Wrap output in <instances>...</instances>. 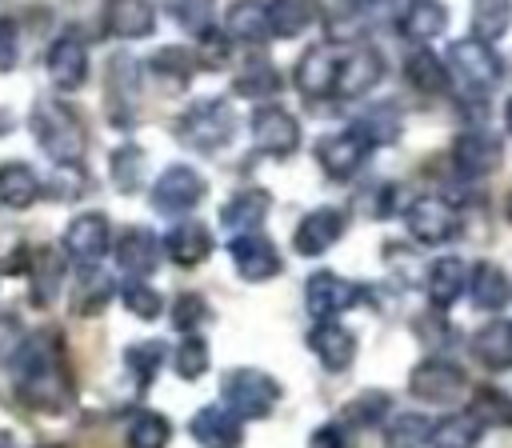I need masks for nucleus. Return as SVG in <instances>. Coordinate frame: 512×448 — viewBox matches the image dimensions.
Listing matches in <instances>:
<instances>
[{"label":"nucleus","mask_w":512,"mask_h":448,"mask_svg":"<svg viewBox=\"0 0 512 448\" xmlns=\"http://www.w3.org/2000/svg\"><path fill=\"white\" fill-rule=\"evenodd\" d=\"M28 128L52 164H80L84 160V124L64 100H52V96L32 100Z\"/></svg>","instance_id":"obj_2"},{"label":"nucleus","mask_w":512,"mask_h":448,"mask_svg":"<svg viewBox=\"0 0 512 448\" xmlns=\"http://www.w3.org/2000/svg\"><path fill=\"white\" fill-rule=\"evenodd\" d=\"M480 436H484V424H476L468 412H452L432 424L428 448H480Z\"/></svg>","instance_id":"obj_36"},{"label":"nucleus","mask_w":512,"mask_h":448,"mask_svg":"<svg viewBox=\"0 0 512 448\" xmlns=\"http://www.w3.org/2000/svg\"><path fill=\"white\" fill-rule=\"evenodd\" d=\"M44 68H48V80L60 92L84 88V80H88V48H84L80 32L68 28L64 36H56L52 48H48V56H44Z\"/></svg>","instance_id":"obj_15"},{"label":"nucleus","mask_w":512,"mask_h":448,"mask_svg":"<svg viewBox=\"0 0 512 448\" xmlns=\"http://www.w3.org/2000/svg\"><path fill=\"white\" fill-rule=\"evenodd\" d=\"M212 252V232L200 224V220H180L168 236H164V256L180 268H196L204 264Z\"/></svg>","instance_id":"obj_25"},{"label":"nucleus","mask_w":512,"mask_h":448,"mask_svg":"<svg viewBox=\"0 0 512 448\" xmlns=\"http://www.w3.org/2000/svg\"><path fill=\"white\" fill-rule=\"evenodd\" d=\"M368 152H372V144L356 128H344L316 144V164L324 168L328 180H352L360 172V164L368 160Z\"/></svg>","instance_id":"obj_12"},{"label":"nucleus","mask_w":512,"mask_h":448,"mask_svg":"<svg viewBox=\"0 0 512 448\" xmlns=\"http://www.w3.org/2000/svg\"><path fill=\"white\" fill-rule=\"evenodd\" d=\"M248 128H252V144H256L264 156H276V160L292 156L296 144H300V124H296V116H292L288 108H276V104L256 108L252 120H248Z\"/></svg>","instance_id":"obj_9"},{"label":"nucleus","mask_w":512,"mask_h":448,"mask_svg":"<svg viewBox=\"0 0 512 448\" xmlns=\"http://www.w3.org/2000/svg\"><path fill=\"white\" fill-rule=\"evenodd\" d=\"M108 172H112V184H116V192H124V196H132V192H140L144 188V176H148V152L140 148V144H120V148H112V156H108Z\"/></svg>","instance_id":"obj_34"},{"label":"nucleus","mask_w":512,"mask_h":448,"mask_svg":"<svg viewBox=\"0 0 512 448\" xmlns=\"http://www.w3.org/2000/svg\"><path fill=\"white\" fill-rule=\"evenodd\" d=\"M172 440V424L164 412H152V408H140L136 416H128L124 424V444L128 448H168Z\"/></svg>","instance_id":"obj_38"},{"label":"nucleus","mask_w":512,"mask_h":448,"mask_svg":"<svg viewBox=\"0 0 512 448\" xmlns=\"http://www.w3.org/2000/svg\"><path fill=\"white\" fill-rule=\"evenodd\" d=\"M120 300H124V308H128L136 320H156V316L164 312V296H160L148 280H128V284L120 288Z\"/></svg>","instance_id":"obj_49"},{"label":"nucleus","mask_w":512,"mask_h":448,"mask_svg":"<svg viewBox=\"0 0 512 448\" xmlns=\"http://www.w3.org/2000/svg\"><path fill=\"white\" fill-rule=\"evenodd\" d=\"M388 412H392L388 392L368 388V392H360L356 400L344 404V428H348V424H352V428H376V424H384Z\"/></svg>","instance_id":"obj_44"},{"label":"nucleus","mask_w":512,"mask_h":448,"mask_svg":"<svg viewBox=\"0 0 512 448\" xmlns=\"http://www.w3.org/2000/svg\"><path fill=\"white\" fill-rule=\"evenodd\" d=\"M196 52H188V48H180V44H168V48H160L152 60H148V68L160 76V84H168V88H184L188 80H192V72H196Z\"/></svg>","instance_id":"obj_40"},{"label":"nucleus","mask_w":512,"mask_h":448,"mask_svg":"<svg viewBox=\"0 0 512 448\" xmlns=\"http://www.w3.org/2000/svg\"><path fill=\"white\" fill-rule=\"evenodd\" d=\"M212 312H208V300L200 296V292H180L176 300H172V328L184 336V332H196L204 320H208Z\"/></svg>","instance_id":"obj_50"},{"label":"nucleus","mask_w":512,"mask_h":448,"mask_svg":"<svg viewBox=\"0 0 512 448\" xmlns=\"http://www.w3.org/2000/svg\"><path fill=\"white\" fill-rule=\"evenodd\" d=\"M20 60V32L8 16H0V72H12Z\"/></svg>","instance_id":"obj_54"},{"label":"nucleus","mask_w":512,"mask_h":448,"mask_svg":"<svg viewBox=\"0 0 512 448\" xmlns=\"http://www.w3.org/2000/svg\"><path fill=\"white\" fill-rule=\"evenodd\" d=\"M404 76H408V84L420 88V92H432V96L448 92V64H444L436 52H428V48H412V52H408Z\"/></svg>","instance_id":"obj_35"},{"label":"nucleus","mask_w":512,"mask_h":448,"mask_svg":"<svg viewBox=\"0 0 512 448\" xmlns=\"http://www.w3.org/2000/svg\"><path fill=\"white\" fill-rule=\"evenodd\" d=\"M164 356H168V348H164L160 340H136V344H128V348H124V368H128V376L136 380V388H140V392L160 376Z\"/></svg>","instance_id":"obj_39"},{"label":"nucleus","mask_w":512,"mask_h":448,"mask_svg":"<svg viewBox=\"0 0 512 448\" xmlns=\"http://www.w3.org/2000/svg\"><path fill=\"white\" fill-rule=\"evenodd\" d=\"M160 252H164V244H160L156 232L144 228V224L124 228L120 240L112 244V256H116V264H120V272H124L128 280H148V276L160 268Z\"/></svg>","instance_id":"obj_14"},{"label":"nucleus","mask_w":512,"mask_h":448,"mask_svg":"<svg viewBox=\"0 0 512 448\" xmlns=\"http://www.w3.org/2000/svg\"><path fill=\"white\" fill-rule=\"evenodd\" d=\"M224 32H228V40H244V44L268 40V36H272V32H268V8H264L260 0H236V4H228V12H224Z\"/></svg>","instance_id":"obj_31"},{"label":"nucleus","mask_w":512,"mask_h":448,"mask_svg":"<svg viewBox=\"0 0 512 448\" xmlns=\"http://www.w3.org/2000/svg\"><path fill=\"white\" fill-rule=\"evenodd\" d=\"M108 116L112 124H132L136 120V100H140V64L128 52H116L108 64Z\"/></svg>","instance_id":"obj_16"},{"label":"nucleus","mask_w":512,"mask_h":448,"mask_svg":"<svg viewBox=\"0 0 512 448\" xmlns=\"http://www.w3.org/2000/svg\"><path fill=\"white\" fill-rule=\"evenodd\" d=\"M0 448H16V436L8 428H0Z\"/></svg>","instance_id":"obj_56"},{"label":"nucleus","mask_w":512,"mask_h":448,"mask_svg":"<svg viewBox=\"0 0 512 448\" xmlns=\"http://www.w3.org/2000/svg\"><path fill=\"white\" fill-rule=\"evenodd\" d=\"M504 124H508V132H512V100L504 104Z\"/></svg>","instance_id":"obj_57"},{"label":"nucleus","mask_w":512,"mask_h":448,"mask_svg":"<svg viewBox=\"0 0 512 448\" xmlns=\"http://www.w3.org/2000/svg\"><path fill=\"white\" fill-rule=\"evenodd\" d=\"M352 128L376 148V144H392V140L400 136V116H396L392 104H376V108H368Z\"/></svg>","instance_id":"obj_46"},{"label":"nucleus","mask_w":512,"mask_h":448,"mask_svg":"<svg viewBox=\"0 0 512 448\" xmlns=\"http://www.w3.org/2000/svg\"><path fill=\"white\" fill-rule=\"evenodd\" d=\"M148 196H152V208L160 216H184V212H192L208 196V180L192 164H168L152 180V192Z\"/></svg>","instance_id":"obj_6"},{"label":"nucleus","mask_w":512,"mask_h":448,"mask_svg":"<svg viewBox=\"0 0 512 448\" xmlns=\"http://www.w3.org/2000/svg\"><path fill=\"white\" fill-rule=\"evenodd\" d=\"M340 56H344V52H336L332 44H316V48H308V52L300 56L296 72H292V84L300 88V96H308V100H324V96H332V88H336V72H340Z\"/></svg>","instance_id":"obj_18"},{"label":"nucleus","mask_w":512,"mask_h":448,"mask_svg":"<svg viewBox=\"0 0 512 448\" xmlns=\"http://www.w3.org/2000/svg\"><path fill=\"white\" fill-rule=\"evenodd\" d=\"M464 284H468V264L460 256L432 260V268H428V300L436 308H452L456 296L464 292Z\"/></svg>","instance_id":"obj_32"},{"label":"nucleus","mask_w":512,"mask_h":448,"mask_svg":"<svg viewBox=\"0 0 512 448\" xmlns=\"http://www.w3.org/2000/svg\"><path fill=\"white\" fill-rule=\"evenodd\" d=\"M16 396L32 412H64L72 404V380L64 368V336L56 328L32 332L12 364Z\"/></svg>","instance_id":"obj_1"},{"label":"nucleus","mask_w":512,"mask_h":448,"mask_svg":"<svg viewBox=\"0 0 512 448\" xmlns=\"http://www.w3.org/2000/svg\"><path fill=\"white\" fill-rule=\"evenodd\" d=\"M508 16V0H472V36L492 44L496 36H504Z\"/></svg>","instance_id":"obj_48"},{"label":"nucleus","mask_w":512,"mask_h":448,"mask_svg":"<svg viewBox=\"0 0 512 448\" xmlns=\"http://www.w3.org/2000/svg\"><path fill=\"white\" fill-rule=\"evenodd\" d=\"M308 348L324 372H348L356 360V332L344 328L340 320H316L308 328Z\"/></svg>","instance_id":"obj_17"},{"label":"nucleus","mask_w":512,"mask_h":448,"mask_svg":"<svg viewBox=\"0 0 512 448\" xmlns=\"http://www.w3.org/2000/svg\"><path fill=\"white\" fill-rule=\"evenodd\" d=\"M500 56L492 52V44L488 40H476V36H468V40H452V48H448V76H456L468 92H488V88H496L500 84Z\"/></svg>","instance_id":"obj_5"},{"label":"nucleus","mask_w":512,"mask_h":448,"mask_svg":"<svg viewBox=\"0 0 512 448\" xmlns=\"http://www.w3.org/2000/svg\"><path fill=\"white\" fill-rule=\"evenodd\" d=\"M344 228H348V216H344L340 208H332V204L312 208V212L296 224L292 248H296L300 256H324V252L344 236Z\"/></svg>","instance_id":"obj_19"},{"label":"nucleus","mask_w":512,"mask_h":448,"mask_svg":"<svg viewBox=\"0 0 512 448\" xmlns=\"http://www.w3.org/2000/svg\"><path fill=\"white\" fill-rule=\"evenodd\" d=\"M104 32L120 40H140L156 28V4L152 0H104L100 8Z\"/></svg>","instance_id":"obj_22"},{"label":"nucleus","mask_w":512,"mask_h":448,"mask_svg":"<svg viewBox=\"0 0 512 448\" xmlns=\"http://www.w3.org/2000/svg\"><path fill=\"white\" fill-rule=\"evenodd\" d=\"M40 192H44V184L32 172V164H24V160H4L0 164V204L4 208H12V212L32 208L40 200Z\"/></svg>","instance_id":"obj_27"},{"label":"nucleus","mask_w":512,"mask_h":448,"mask_svg":"<svg viewBox=\"0 0 512 448\" xmlns=\"http://www.w3.org/2000/svg\"><path fill=\"white\" fill-rule=\"evenodd\" d=\"M228 256L236 264V276L248 284H264L272 276H280V252L264 232H244L228 240Z\"/></svg>","instance_id":"obj_13"},{"label":"nucleus","mask_w":512,"mask_h":448,"mask_svg":"<svg viewBox=\"0 0 512 448\" xmlns=\"http://www.w3.org/2000/svg\"><path fill=\"white\" fill-rule=\"evenodd\" d=\"M468 292L480 312H500L512 300V284H508L504 268L492 260H480L476 268H468Z\"/></svg>","instance_id":"obj_26"},{"label":"nucleus","mask_w":512,"mask_h":448,"mask_svg":"<svg viewBox=\"0 0 512 448\" xmlns=\"http://www.w3.org/2000/svg\"><path fill=\"white\" fill-rule=\"evenodd\" d=\"M308 448H348V428L344 424H320L312 436H308Z\"/></svg>","instance_id":"obj_55"},{"label":"nucleus","mask_w":512,"mask_h":448,"mask_svg":"<svg viewBox=\"0 0 512 448\" xmlns=\"http://www.w3.org/2000/svg\"><path fill=\"white\" fill-rule=\"evenodd\" d=\"M112 280L100 272V268H84V276H80V284H76V292H72V312L76 316H100L104 308H108V300H112Z\"/></svg>","instance_id":"obj_41"},{"label":"nucleus","mask_w":512,"mask_h":448,"mask_svg":"<svg viewBox=\"0 0 512 448\" xmlns=\"http://www.w3.org/2000/svg\"><path fill=\"white\" fill-rule=\"evenodd\" d=\"M500 156H504V152H500V140L488 136V132H460V136L452 140V160H456L460 176L480 180V176L496 172Z\"/></svg>","instance_id":"obj_23"},{"label":"nucleus","mask_w":512,"mask_h":448,"mask_svg":"<svg viewBox=\"0 0 512 448\" xmlns=\"http://www.w3.org/2000/svg\"><path fill=\"white\" fill-rule=\"evenodd\" d=\"M468 416L476 420V424H492V428H512V396L504 392V388H496V384H480L476 392H472V400H468Z\"/></svg>","instance_id":"obj_37"},{"label":"nucleus","mask_w":512,"mask_h":448,"mask_svg":"<svg viewBox=\"0 0 512 448\" xmlns=\"http://www.w3.org/2000/svg\"><path fill=\"white\" fill-rule=\"evenodd\" d=\"M24 340H28V332L20 328V316L16 312H4L0 316V368H12L16 364Z\"/></svg>","instance_id":"obj_51"},{"label":"nucleus","mask_w":512,"mask_h":448,"mask_svg":"<svg viewBox=\"0 0 512 448\" xmlns=\"http://www.w3.org/2000/svg\"><path fill=\"white\" fill-rule=\"evenodd\" d=\"M172 372L180 380H200L208 372V340L200 332H184L180 344L172 348Z\"/></svg>","instance_id":"obj_43"},{"label":"nucleus","mask_w":512,"mask_h":448,"mask_svg":"<svg viewBox=\"0 0 512 448\" xmlns=\"http://www.w3.org/2000/svg\"><path fill=\"white\" fill-rule=\"evenodd\" d=\"M428 432H432V420L420 416V412H400L384 424V444L388 448H420L428 444Z\"/></svg>","instance_id":"obj_45"},{"label":"nucleus","mask_w":512,"mask_h":448,"mask_svg":"<svg viewBox=\"0 0 512 448\" xmlns=\"http://www.w3.org/2000/svg\"><path fill=\"white\" fill-rule=\"evenodd\" d=\"M64 256L80 268H96L104 260V252L112 248V224L104 212H80L68 220L64 228Z\"/></svg>","instance_id":"obj_8"},{"label":"nucleus","mask_w":512,"mask_h":448,"mask_svg":"<svg viewBox=\"0 0 512 448\" xmlns=\"http://www.w3.org/2000/svg\"><path fill=\"white\" fill-rule=\"evenodd\" d=\"M364 4H380V0H364Z\"/></svg>","instance_id":"obj_59"},{"label":"nucleus","mask_w":512,"mask_h":448,"mask_svg":"<svg viewBox=\"0 0 512 448\" xmlns=\"http://www.w3.org/2000/svg\"><path fill=\"white\" fill-rule=\"evenodd\" d=\"M268 208H272V196H268L264 188H240L236 196H228V200H224V208H220V224H224V232H228V236L260 232V224H264Z\"/></svg>","instance_id":"obj_24"},{"label":"nucleus","mask_w":512,"mask_h":448,"mask_svg":"<svg viewBox=\"0 0 512 448\" xmlns=\"http://www.w3.org/2000/svg\"><path fill=\"white\" fill-rule=\"evenodd\" d=\"M280 380H272L264 368H228L220 376V404H228L240 420H264L280 404Z\"/></svg>","instance_id":"obj_3"},{"label":"nucleus","mask_w":512,"mask_h":448,"mask_svg":"<svg viewBox=\"0 0 512 448\" xmlns=\"http://www.w3.org/2000/svg\"><path fill=\"white\" fill-rule=\"evenodd\" d=\"M200 40V64H208V68H220V64H228V52H232V40H228V32L224 28H208V32H200L196 36Z\"/></svg>","instance_id":"obj_52"},{"label":"nucleus","mask_w":512,"mask_h":448,"mask_svg":"<svg viewBox=\"0 0 512 448\" xmlns=\"http://www.w3.org/2000/svg\"><path fill=\"white\" fill-rule=\"evenodd\" d=\"M232 132H236V116L220 96H204L176 116V140L192 152H216L232 140Z\"/></svg>","instance_id":"obj_4"},{"label":"nucleus","mask_w":512,"mask_h":448,"mask_svg":"<svg viewBox=\"0 0 512 448\" xmlns=\"http://www.w3.org/2000/svg\"><path fill=\"white\" fill-rule=\"evenodd\" d=\"M160 8L192 36L208 32L212 28V12H216V0H160Z\"/></svg>","instance_id":"obj_47"},{"label":"nucleus","mask_w":512,"mask_h":448,"mask_svg":"<svg viewBox=\"0 0 512 448\" xmlns=\"http://www.w3.org/2000/svg\"><path fill=\"white\" fill-rule=\"evenodd\" d=\"M404 224L420 244H444L460 232V212L440 196H420L404 208Z\"/></svg>","instance_id":"obj_10"},{"label":"nucleus","mask_w":512,"mask_h":448,"mask_svg":"<svg viewBox=\"0 0 512 448\" xmlns=\"http://www.w3.org/2000/svg\"><path fill=\"white\" fill-rule=\"evenodd\" d=\"M268 32L292 40L316 24V0H268Z\"/></svg>","instance_id":"obj_33"},{"label":"nucleus","mask_w":512,"mask_h":448,"mask_svg":"<svg viewBox=\"0 0 512 448\" xmlns=\"http://www.w3.org/2000/svg\"><path fill=\"white\" fill-rule=\"evenodd\" d=\"M380 76H384V60H380V52H376V48H352V52L340 56V72H336V88H332V96H340V100H356V96L372 92V88L380 84Z\"/></svg>","instance_id":"obj_20"},{"label":"nucleus","mask_w":512,"mask_h":448,"mask_svg":"<svg viewBox=\"0 0 512 448\" xmlns=\"http://www.w3.org/2000/svg\"><path fill=\"white\" fill-rule=\"evenodd\" d=\"M188 432L204 448H236L244 440L240 416L228 404H204V408H196L192 420H188Z\"/></svg>","instance_id":"obj_21"},{"label":"nucleus","mask_w":512,"mask_h":448,"mask_svg":"<svg viewBox=\"0 0 512 448\" xmlns=\"http://www.w3.org/2000/svg\"><path fill=\"white\" fill-rule=\"evenodd\" d=\"M472 356L492 372H508L512 368V320H488L484 328H476Z\"/></svg>","instance_id":"obj_29"},{"label":"nucleus","mask_w":512,"mask_h":448,"mask_svg":"<svg viewBox=\"0 0 512 448\" xmlns=\"http://www.w3.org/2000/svg\"><path fill=\"white\" fill-rule=\"evenodd\" d=\"M360 296H364V288L336 272H312L304 284V308L312 312V320H336L340 312L360 304Z\"/></svg>","instance_id":"obj_11"},{"label":"nucleus","mask_w":512,"mask_h":448,"mask_svg":"<svg viewBox=\"0 0 512 448\" xmlns=\"http://www.w3.org/2000/svg\"><path fill=\"white\" fill-rule=\"evenodd\" d=\"M232 88H236V96L268 100V96H276V92H280V72H276L268 60H248V64L236 72Z\"/></svg>","instance_id":"obj_42"},{"label":"nucleus","mask_w":512,"mask_h":448,"mask_svg":"<svg viewBox=\"0 0 512 448\" xmlns=\"http://www.w3.org/2000/svg\"><path fill=\"white\" fill-rule=\"evenodd\" d=\"M48 192H52V196H64V200L80 196V192H84V172H80V164H56V176H52Z\"/></svg>","instance_id":"obj_53"},{"label":"nucleus","mask_w":512,"mask_h":448,"mask_svg":"<svg viewBox=\"0 0 512 448\" xmlns=\"http://www.w3.org/2000/svg\"><path fill=\"white\" fill-rule=\"evenodd\" d=\"M28 276H32V304L36 308H48L60 288H64V256L56 248H36L32 260H28Z\"/></svg>","instance_id":"obj_28"},{"label":"nucleus","mask_w":512,"mask_h":448,"mask_svg":"<svg viewBox=\"0 0 512 448\" xmlns=\"http://www.w3.org/2000/svg\"><path fill=\"white\" fill-rule=\"evenodd\" d=\"M448 28V12L440 0H408L400 12V36H408L412 44H428Z\"/></svg>","instance_id":"obj_30"},{"label":"nucleus","mask_w":512,"mask_h":448,"mask_svg":"<svg viewBox=\"0 0 512 448\" xmlns=\"http://www.w3.org/2000/svg\"><path fill=\"white\" fill-rule=\"evenodd\" d=\"M508 220H512V196H508Z\"/></svg>","instance_id":"obj_58"},{"label":"nucleus","mask_w":512,"mask_h":448,"mask_svg":"<svg viewBox=\"0 0 512 448\" xmlns=\"http://www.w3.org/2000/svg\"><path fill=\"white\" fill-rule=\"evenodd\" d=\"M468 388V372L444 356H428L408 372V392L424 404H452Z\"/></svg>","instance_id":"obj_7"}]
</instances>
